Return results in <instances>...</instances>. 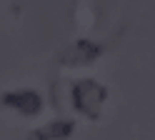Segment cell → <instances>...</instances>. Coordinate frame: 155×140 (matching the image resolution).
<instances>
[{
    "mask_svg": "<svg viewBox=\"0 0 155 140\" xmlns=\"http://www.w3.org/2000/svg\"><path fill=\"white\" fill-rule=\"evenodd\" d=\"M105 98H108V93H105V88L93 83V80H83V83H78L75 90H73V100H75V108L80 110V113L90 115V118H98L100 108L105 103Z\"/></svg>",
    "mask_w": 155,
    "mask_h": 140,
    "instance_id": "1",
    "label": "cell"
},
{
    "mask_svg": "<svg viewBox=\"0 0 155 140\" xmlns=\"http://www.w3.org/2000/svg\"><path fill=\"white\" fill-rule=\"evenodd\" d=\"M5 105H10L18 113H25V115H35L40 110V95L33 93V90H15V93L5 95L3 98Z\"/></svg>",
    "mask_w": 155,
    "mask_h": 140,
    "instance_id": "2",
    "label": "cell"
},
{
    "mask_svg": "<svg viewBox=\"0 0 155 140\" xmlns=\"http://www.w3.org/2000/svg\"><path fill=\"white\" fill-rule=\"evenodd\" d=\"M68 53H75V58H70L68 63H90L100 55V48L93 43H78L75 50H68Z\"/></svg>",
    "mask_w": 155,
    "mask_h": 140,
    "instance_id": "3",
    "label": "cell"
},
{
    "mask_svg": "<svg viewBox=\"0 0 155 140\" xmlns=\"http://www.w3.org/2000/svg\"><path fill=\"white\" fill-rule=\"evenodd\" d=\"M70 130H73V125H70V123H53V125H48V128H43L40 133H38V140L65 138V135H70Z\"/></svg>",
    "mask_w": 155,
    "mask_h": 140,
    "instance_id": "4",
    "label": "cell"
}]
</instances>
